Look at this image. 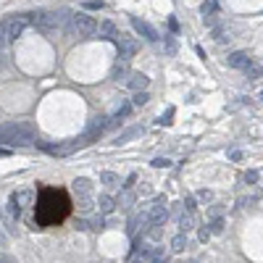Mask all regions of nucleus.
<instances>
[{
  "instance_id": "nucleus-1",
  "label": "nucleus",
  "mask_w": 263,
  "mask_h": 263,
  "mask_svg": "<svg viewBox=\"0 0 263 263\" xmlns=\"http://www.w3.org/2000/svg\"><path fill=\"white\" fill-rule=\"evenodd\" d=\"M37 218H35V226H50V224H58L61 218H66L69 213V198H66V192L61 190H42L40 198H37Z\"/></svg>"
},
{
  "instance_id": "nucleus-2",
  "label": "nucleus",
  "mask_w": 263,
  "mask_h": 263,
  "mask_svg": "<svg viewBox=\"0 0 263 263\" xmlns=\"http://www.w3.org/2000/svg\"><path fill=\"white\" fill-rule=\"evenodd\" d=\"M35 140L37 134L29 121H8L0 126V142L3 145H32Z\"/></svg>"
},
{
  "instance_id": "nucleus-3",
  "label": "nucleus",
  "mask_w": 263,
  "mask_h": 263,
  "mask_svg": "<svg viewBox=\"0 0 263 263\" xmlns=\"http://www.w3.org/2000/svg\"><path fill=\"white\" fill-rule=\"evenodd\" d=\"M98 27H100V24L92 19L87 11L74 13V35L79 37V40H90V37H95V35H98Z\"/></svg>"
},
{
  "instance_id": "nucleus-4",
  "label": "nucleus",
  "mask_w": 263,
  "mask_h": 263,
  "mask_svg": "<svg viewBox=\"0 0 263 263\" xmlns=\"http://www.w3.org/2000/svg\"><path fill=\"white\" fill-rule=\"evenodd\" d=\"M27 21L35 24V29L42 32V35H55L58 29H61V21H58V13H29Z\"/></svg>"
},
{
  "instance_id": "nucleus-5",
  "label": "nucleus",
  "mask_w": 263,
  "mask_h": 263,
  "mask_svg": "<svg viewBox=\"0 0 263 263\" xmlns=\"http://www.w3.org/2000/svg\"><path fill=\"white\" fill-rule=\"evenodd\" d=\"M166 218H168L166 198H156V203H153L150 210H148V224H150V226H163Z\"/></svg>"
},
{
  "instance_id": "nucleus-6",
  "label": "nucleus",
  "mask_w": 263,
  "mask_h": 263,
  "mask_svg": "<svg viewBox=\"0 0 263 263\" xmlns=\"http://www.w3.org/2000/svg\"><path fill=\"white\" fill-rule=\"evenodd\" d=\"M132 29L137 32L140 37H145L148 42H158L160 40V35H158V29L153 27L150 21H142V19H137V16H132Z\"/></svg>"
},
{
  "instance_id": "nucleus-7",
  "label": "nucleus",
  "mask_w": 263,
  "mask_h": 263,
  "mask_svg": "<svg viewBox=\"0 0 263 263\" xmlns=\"http://www.w3.org/2000/svg\"><path fill=\"white\" fill-rule=\"evenodd\" d=\"M116 45H118V58H121V61H129V58L140 50V42L134 37H126V35H118Z\"/></svg>"
},
{
  "instance_id": "nucleus-8",
  "label": "nucleus",
  "mask_w": 263,
  "mask_h": 263,
  "mask_svg": "<svg viewBox=\"0 0 263 263\" xmlns=\"http://www.w3.org/2000/svg\"><path fill=\"white\" fill-rule=\"evenodd\" d=\"M0 27L5 29L8 40H16V37H21L24 27H27V19H16V16H8V19L0 21Z\"/></svg>"
},
{
  "instance_id": "nucleus-9",
  "label": "nucleus",
  "mask_w": 263,
  "mask_h": 263,
  "mask_svg": "<svg viewBox=\"0 0 263 263\" xmlns=\"http://www.w3.org/2000/svg\"><path fill=\"white\" fill-rule=\"evenodd\" d=\"M226 63H229V66H232V69H240V71H248V69H250V66H253V63H256V61H253V58H250L248 53H242V50H237V53H232V55H229V58H226Z\"/></svg>"
},
{
  "instance_id": "nucleus-10",
  "label": "nucleus",
  "mask_w": 263,
  "mask_h": 263,
  "mask_svg": "<svg viewBox=\"0 0 263 263\" xmlns=\"http://www.w3.org/2000/svg\"><path fill=\"white\" fill-rule=\"evenodd\" d=\"M148 74H142V71H132L129 74V79H126V87H129L134 95H137V92H145V87H148Z\"/></svg>"
},
{
  "instance_id": "nucleus-11",
  "label": "nucleus",
  "mask_w": 263,
  "mask_h": 263,
  "mask_svg": "<svg viewBox=\"0 0 263 263\" xmlns=\"http://www.w3.org/2000/svg\"><path fill=\"white\" fill-rule=\"evenodd\" d=\"M98 35H100V40H118V29L113 21H100Z\"/></svg>"
},
{
  "instance_id": "nucleus-12",
  "label": "nucleus",
  "mask_w": 263,
  "mask_h": 263,
  "mask_svg": "<svg viewBox=\"0 0 263 263\" xmlns=\"http://www.w3.org/2000/svg\"><path fill=\"white\" fill-rule=\"evenodd\" d=\"M74 192L79 195V198H92V182L79 176V179H74Z\"/></svg>"
},
{
  "instance_id": "nucleus-13",
  "label": "nucleus",
  "mask_w": 263,
  "mask_h": 263,
  "mask_svg": "<svg viewBox=\"0 0 263 263\" xmlns=\"http://www.w3.org/2000/svg\"><path fill=\"white\" fill-rule=\"evenodd\" d=\"M129 111H132V103H121V105H118V111L108 118V126H118L126 116H129Z\"/></svg>"
},
{
  "instance_id": "nucleus-14",
  "label": "nucleus",
  "mask_w": 263,
  "mask_h": 263,
  "mask_svg": "<svg viewBox=\"0 0 263 263\" xmlns=\"http://www.w3.org/2000/svg\"><path fill=\"white\" fill-rule=\"evenodd\" d=\"M200 16L203 19H213V16H218V0H203Z\"/></svg>"
},
{
  "instance_id": "nucleus-15",
  "label": "nucleus",
  "mask_w": 263,
  "mask_h": 263,
  "mask_svg": "<svg viewBox=\"0 0 263 263\" xmlns=\"http://www.w3.org/2000/svg\"><path fill=\"white\" fill-rule=\"evenodd\" d=\"M98 203V208H100V213H113V210H116V200L111 198V195H100V198L95 200Z\"/></svg>"
},
{
  "instance_id": "nucleus-16",
  "label": "nucleus",
  "mask_w": 263,
  "mask_h": 263,
  "mask_svg": "<svg viewBox=\"0 0 263 263\" xmlns=\"http://www.w3.org/2000/svg\"><path fill=\"white\" fill-rule=\"evenodd\" d=\"M140 134H142V126H132V129H126V132L118 134L113 142H116V145H124V142H129V140H134V137H140Z\"/></svg>"
},
{
  "instance_id": "nucleus-17",
  "label": "nucleus",
  "mask_w": 263,
  "mask_h": 263,
  "mask_svg": "<svg viewBox=\"0 0 263 263\" xmlns=\"http://www.w3.org/2000/svg\"><path fill=\"white\" fill-rule=\"evenodd\" d=\"M5 210H8V218H11V221H19V218H21V206H19L13 198H8Z\"/></svg>"
},
{
  "instance_id": "nucleus-18",
  "label": "nucleus",
  "mask_w": 263,
  "mask_h": 263,
  "mask_svg": "<svg viewBox=\"0 0 263 263\" xmlns=\"http://www.w3.org/2000/svg\"><path fill=\"white\" fill-rule=\"evenodd\" d=\"M129 74H132V71H129V66H126V61H118V63L113 66V71H111V76H113L116 82H121L124 76H129ZM124 82H126V79H124Z\"/></svg>"
},
{
  "instance_id": "nucleus-19",
  "label": "nucleus",
  "mask_w": 263,
  "mask_h": 263,
  "mask_svg": "<svg viewBox=\"0 0 263 263\" xmlns=\"http://www.w3.org/2000/svg\"><path fill=\"white\" fill-rule=\"evenodd\" d=\"M145 224H148V210H145V213H134L132 221H129V234H134L140 226H145Z\"/></svg>"
},
{
  "instance_id": "nucleus-20",
  "label": "nucleus",
  "mask_w": 263,
  "mask_h": 263,
  "mask_svg": "<svg viewBox=\"0 0 263 263\" xmlns=\"http://www.w3.org/2000/svg\"><path fill=\"white\" fill-rule=\"evenodd\" d=\"M11 198H13L16 203H19V206H29L32 198H35V192H32V190H19V192H13Z\"/></svg>"
},
{
  "instance_id": "nucleus-21",
  "label": "nucleus",
  "mask_w": 263,
  "mask_h": 263,
  "mask_svg": "<svg viewBox=\"0 0 263 263\" xmlns=\"http://www.w3.org/2000/svg\"><path fill=\"white\" fill-rule=\"evenodd\" d=\"M100 184H105V187H118L121 179H118L113 171H100Z\"/></svg>"
},
{
  "instance_id": "nucleus-22",
  "label": "nucleus",
  "mask_w": 263,
  "mask_h": 263,
  "mask_svg": "<svg viewBox=\"0 0 263 263\" xmlns=\"http://www.w3.org/2000/svg\"><path fill=\"white\" fill-rule=\"evenodd\" d=\"M184 248H187V234L179 232V234H176L174 240H171V250H174V253H182Z\"/></svg>"
},
{
  "instance_id": "nucleus-23",
  "label": "nucleus",
  "mask_w": 263,
  "mask_h": 263,
  "mask_svg": "<svg viewBox=\"0 0 263 263\" xmlns=\"http://www.w3.org/2000/svg\"><path fill=\"white\" fill-rule=\"evenodd\" d=\"M176 224H179V232H182V234H187L190 229H192V224H195V221H192V213H182Z\"/></svg>"
},
{
  "instance_id": "nucleus-24",
  "label": "nucleus",
  "mask_w": 263,
  "mask_h": 263,
  "mask_svg": "<svg viewBox=\"0 0 263 263\" xmlns=\"http://www.w3.org/2000/svg\"><path fill=\"white\" fill-rule=\"evenodd\" d=\"M145 263H166V250L163 248H153L150 250V258Z\"/></svg>"
},
{
  "instance_id": "nucleus-25",
  "label": "nucleus",
  "mask_w": 263,
  "mask_h": 263,
  "mask_svg": "<svg viewBox=\"0 0 263 263\" xmlns=\"http://www.w3.org/2000/svg\"><path fill=\"white\" fill-rule=\"evenodd\" d=\"M245 76H248V79H261L263 76V66H258V63H253L248 71H245Z\"/></svg>"
},
{
  "instance_id": "nucleus-26",
  "label": "nucleus",
  "mask_w": 263,
  "mask_h": 263,
  "mask_svg": "<svg viewBox=\"0 0 263 263\" xmlns=\"http://www.w3.org/2000/svg\"><path fill=\"white\" fill-rule=\"evenodd\" d=\"M218 232H224V218L221 216L210 218V234H218Z\"/></svg>"
},
{
  "instance_id": "nucleus-27",
  "label": "nucleus",
  "mask_w": 263,
  "mask_h": 263,
  "mask_svg": "<svg viewBox=\"0 0 263 263\" xmlns=\"http://www.w3.org/2000/svg\"><path fill=\"white\" fill-rule=\"evenodd\" d=\"M195 198H198L200 203H210V200H213V192H210V190H198V192H195Z\"/></svg>"
},
{
  "instance_id": "nucleus-28",
  "label": "nucleus",
  "mask_w": 263,
  "mask_h": 263,
  "mask_svg": "<svg viewBox=\"0 0 263 263\" xmlns=\"http://www.w3.org/2000/svg\"><path fill=\"white\" fill-rule=\"evenodd\" d=\"M148 100H150V95H148V92H137V95H134V100H132V105H145L148 103Z\"/></svg>"
},
{
  "instance_id": "nucleus-29",
  "label": "nucleus",
  "mask_w": 263,
  "mask_h": 263,
  "mask_svg": "<svg viewBox=\"0 0 263 263\" xmlns=\"http://www.w3.org/2000/svg\"><path fill=\"white\" fill-rule=\"evenodd\" d=\"M174 113H176V108H174V105H168V108H166V113H163V116H160V121H158V124H171V118H174Z\"/></svg>"
},
{
  "instance_id": "nucleus-30",
  "label": "nucleus",
  "mask_w": 263,
  "mask_h": 263,
  "mask_svg": "<svg viewBox=\"0 0 263 263\" xmlns=\"http://www.w3.org/2000/svg\"><path fill=\"white\" fill-rule=\"evenodd\" d=\"M92 206H98V203H92V198H82L79 200V208H82V213H90Z\"/></svg>"
},
{
  "instance_id": "nucleus-31",
  "label": "nucleus",
  "mask_w": 263,
  "mask_h": 263,
  "mask_svg": "<svg viewBox=\"0 0 263 263\" xmlns=\"http://www.w3.org/2000/svg\"><path fill=\"white\" fill-rule=\"evenodd\" d=\"M242 182L245 184H256L258 182V171H253V168H250V171H245L242 174Z\"/></svg>"
},
{
  "instance_id": "nucleus-32",
  "label": "nucleus",
  "mask_w": 263,
  "mask_h": 263,
  "mask_svg": "<svg viewBox=\"0 0 263 263\" xmlns=\"http://www.w3.org/2000/svg\"><path fill=\"white\" fill-rule=\"evenodd\" d=\"M163 42H166V53H168V55H174V53H176V40L168 35V37H163Z\"/></svg>"
},
{
  "instance_id": "nucleus-33",
  "label": "nucleus",
  "mask_w": 263,
  "mask_h": 263,
  "mask_svg": "<svg viewBox=\"0 0 263 263\" xmlns=\"http://www.w3.org/2000/svg\"><path fill=\"white\" fill-rule=\"evenodd\" d=\"M182 208H187V213H192L195 208H198V198H184L182 203Z\"/></svg>"
},
{
  "instance_id": "nucleus-34",
  "label": "nucleus",
  "mask_w": 263,
  "mask_h": 263,
  "mask_svg": "<svg viewBox=\"0 0 263 263\" xmlns=\"http://www.w3.org/2000/svg\"><path fill=\"white\" fill-rule=\"evenodd\" d=\"M153 166H156V168H168V166H171V158H156V160H153Z\"/></svg>"
},
{
  "instance_id": "nucleus-35",
  "label": "nucleus",
  "mask_w": 263,
  "mask_h": 263,
  "mask_svg": "<svg viewBox=\"0 0 263 263\" xmlns=\"http://www.w3.org/2000/svg\"><path fill=\"white\" fill-rule=\"evenodd\" d=\"M253 203H258L256 195H248V198H240V206H253Z\"/></svg>"
},
{
  "instance_id": "nucleus-36",
  "label": "nucleus",
  "mask_w": 263,
  "mask_h": 263,
  "mask_svg": "<svg viewBox=\"0 0 263 263\" xmlns=\"http://www.w3.org/2000/svg\"><path fill=\"white\" fill-rule=\"evenodd\" d=\"M90 224H92V229H103V226H105V218H103V216H98V218H92Z\"/></svg>"
},
{
  "instance_id": "nucleus-37",
  "label": "nucleus",
  "mask_w": 263,
  "mask_h": 263,
  "mask_svg": "<svg viewBox=\"0 0 263 263\" xmlns=\"http://www.w3.org/2000/svg\"><path fill=\"white\" fill-rule=\"evenodd\" d=\"M229 158H232V160H242V150L232 148V150H229Z\"/></svg>"
},
{
  "instance_id": "nucleus-38",
  "label": "nucleus",
  "mask_w": 263,
  "mask_h": 263,
  "mask_svg": "<svg viewBox=\"0 0 263 263\" xmlns=\"http://www.w3.org/2000/svg\"><path fill=\"white\" fill-rule=\"evenodd\" d=\"M76 229H79V232H87V229H92V224L87 221V218H82V221L76 224Z\"/></svg>"
},
{
  "instance_id": "nucleus-39",
  "label": "nucleus",
  "mask_w": 263,
  "mask_h": 263,
  "mask_svg": "<svg viewBox=\"0 0 263 263\" xmlns=\"http://www.w3.org/2000/svg\"><path fill=\"white\" fill-rule=\"evenodd\" d=\"M137 182V174H129L126 176V184H124V190H132V184Z\"/></svg>"
},
{
  "instance_id": "nucleus-40",
  "label": "nucleus",
  "mask_w": 263,
  "mask_h": 263,
  "mask_svg": "<svg viewBox=\"0 0 263 263\" xmlns=\"http://www.w3.org/2000/svg\"><path fill=\"white\" fill-rule=\"evenodd\" d=\"M132 200H134V195H132V192H126V195H124V198H121V200H118V206H129V203H132Z\"/></svg>"
},
{
  "instance_id": "nucleus-41",
  "label": "nucleus",
  "mask_w": 263,
  "mask_h": 263,
  "mask_svg": "<svg viewBox=\"0 0 263 263\" xmlns=\"http://www.w3.org/2000/svg\"><path fill=\"white\" fill-rule=\"evenodd\" d=\"M5 45H8V35H5V29L0 27V50H3Z\"/></svg>"
},
{
  "instance_id": "nucleus-42",
  "label": "nucleus",
  "mask_w": 263,
  "mask_h": 263,
  "mask_svg": "<svg viewBox=\"0 0 263 263\" xmlns=\"http://www.w3.org/2000/svg\"><path fill=\"white\" fill-rule=\"evenodd\" d=\"M208 216L210 218H218V216H221V206H213V208L208 210Z\"/></svg>"
},
{
  "instance_id": "nucleus-43",
  "label": "nucleus",
  "mask_w": 263,
  "mask_h": 263,
  "mask_svg": "<svg viewBox=\"0 0 263 263\" xmlns=\"http://www.w3.org/2000/svg\"><path fill=\"white\" fill-rule=\"evenodd\" d=\"M84 5H87V8H92V11H95V8H103V3H100V0H87Z\"/></svg>"
},
{
  "instance_id": "nucleus-44",
  "label": "nucleus",
  "mask_w": 263,
  "mask_h": 263,
  "mask_svg": "<svg viewBox=\"0 0 263 263\" xmlns=\"http://www.w3.org/2000/svg\"><path fill=\"white\" fill-rule=\"evenodd\" d=\"M168 29H171V32H179V21H176L174 16H171V19H168Z\"/></svg>"
},
{
  "instance_id": "nucleus-45",
  "label": "nucleus",
  "mask_w": 263,
  "mask_h": 263,
  "mask_svg": "<svg viewBox=\"0 0 263 263\" xmlns=\"http://www.w3.org/2000/svg\"><path fill=\"white\" fill-rule=\"evenodd\" d=\"M208 237H210V229H200V242H208Z\"/></svg>"
},
{
  "instance_id": "nucleus-46",
  "label": "nucleus",
  "mask_w": 263,
  "mask_h": 263,
  "mask_svg": "<svg viewBox=\"0 0 263 263\" xmlns=\"http://www.w3.org/2000/svg\"><path fill=\"white\" fill-rule=\"evenodd\" d=\"M150 237H153V240H158V237H160V229L153 226V229H150Z\"/></svg>"
},
{
  "instance_id": "nucleus-47",
  "label": "nucleus",
  "mask_w": 263,
  "mask_h": 263,
  "mask_svg": "<svg viewBox=\"0 0 263 263\" xmlns=\"http://www.w3.org/2000/svg\"><path fill=\"white\" fill-rule=\"evenodd\" d=\"M3 156H8V150H5V148H0V158H3Z\"/></svg>"
},
{
  "instance_id": "nucleus-48",
  "label": "nucleus",
  "mask_w": 263,
  "mask_h": 263,
  "mask_svg": "<svg viewBox=\"0 0 263 263\" xmlns=\"http://www.w3.org/2000/svg\"><path fill=\"white\" fill-rule=\"evenodd\" d=\"M258 98H261V103H263V90H261V95H258Z\"/></svg>"
},
{
  "instance_id": "nucleus-49",
  "label": "nucleus",
  "mask_w": 263,
  "mask_h": 263,
  "mask_svg": "<svg viewBox=\"0 0 263 263\" xmlns=\"http://www.w3.org/2000/svg\"><path fill=\"white\" fill-rule=\"evenodd\" d=\"M179 263H192V261H179Z\"/></svg>"
}]
</instances>
